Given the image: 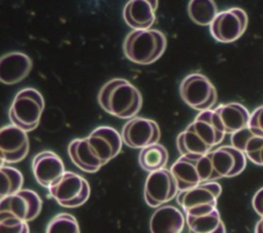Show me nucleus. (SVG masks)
<instances>
[{"mask_svg": "<svg viewBox=\"0 0 263 233\" xmlns=\"http://www.w3.org/2000/svg\"><path fill=\"white\" fill-rule=\"evenodd\" d=\"M159 138L158 124L154 120L144 117H134L127 120L121 130L122 142L134 149H143L156 144Z\"/></svg>", "mask_w": 263, "mask_h": 233, "instance_id": "14", "label": "nucleus"}, {"mask_svg": "<svg viewBox=\"0 0 263 233\" xmlns=\"http://www.w3.org/2000/svg\"><path fill=\"white\" fill-rule=\"evenodd\" d=\"M43 109L42 94L35 88L27 87L15 94L8 111V117L11 124L28 132L39 125Z\"/></svg>", "mask_w": 263, "mask_h": 233, "instance_id": "4", "label": "nucleus"}, {"mask_svg": "<svg viewBox=\"0 0 263 233\" xmlns=\"http://www.w3.org/2000/svg\"><path fill=\"white\" fill-rule=\"evenodd\" d=\"M158 1L130 0L123 8L125 23L135 30H148L155 22Z\"/></svg>", "mask_w": 263, "mask_h": 233, "instance_id": "19", "label": "nucleus"}, {"mask_svg": "<svg viewBox=\"0 0 263 233\" xmlns=\"http://www.w3.org/2000/svg\"><path fill=\"white\" fill-rule=\"evenodd\" d=\"M255 233H263V218L257 222L255 226Z\"/></svg>", "mask_w": 263, "mask_h": 233, "instance_id": "30", "label": "nucleus"}, {"mask_svg": "<svg viewBox=\"0 0 263 233\" xmlns=\"http://www.w3.org/2000/svg\"><path fill=\"white\" fill-rule=\"evenodd\" d=\"M214 113L225 134H233L249 127L251 114L241 104H222L214 109Z\"/></svg>", "mask_w": 263, "mask_h": 233, "instance_id": "18", "label": "nucleus"}, {"mask_svg": "<svg viewBox=\"0 0 263 233\" xmlns=\"http://www.w3.org/2000/svg\"><path fill=\"white\" fill-rule=\"evenodd\" d=\"M27 222L16 219L4 218L0 219V233H29Z\"/></svg>", "mask_w": 263, "mask_h": 233, "instance_id": "27", "label": "nucleus"}, {"mask_svg": "<svg viewBox=\"0 0 263 233\" xmlns=\"http://www.w3.org/2000/svg\"><path fill=\"white\" fill-rule=\"evenodd\" d=\"M189 233H226L218 209L200 216H186Z\"/></svg>", "mask_w": 263, "mask_h": 233, "instance_id": "21", "label": "nucleus"}, {"mask_svg": "<svg viewBox=\"0 0 263 233\" xmlns=\"http://www.w3.org/2000/svg\"><path fill=\"white\" fill-rule=\"evenodd\" d=\"M48 190L50 196L60 205L68 208L84 204L90 195L88 182L73 171H65Z\"/></svg>", "mask_w": 263, "mask_h": 233, "instance_id": "8", "label": "nucleus"}, {"mask_svg": "<svg viewBox=\"0 0 263 233\" xmlns=\"http://www.w3.org/2000/svg\"><path fill=\"white\" fill-rule=\"evenodd\" d=\"M93 159L104 166L121 150L122 139L119 132L110 126H99L84 138Z\"/></svg>", "mask_w": 263, "mask_h": 233, "instance_id": "11", "label": "nucleus"}, {"mask_svg": "<svg viewBox=\"0 0 263 233\" xmlns=\"http://www.w3.org/2000/svg\"><path fill=\"white\" fill-rule=\"evenodd\" d=\"M179 91L183 102L199 112L211 110L217 102L216 87L200 73L187 75L180 83Z\"/></svg>", "mask_w": 263, "mask_h": 233, "instance_id": "7", "label": "nucleus"}, {"mask_svg": "<svg viewBox=\"0 0 263 233\" xmlns=\"http://www.w3.org/2000/svg\"><path fill=\"white\" fill-rule=\"evenodd\" d=\"M225 137L214 110L199 112L192 123L177 137V148L182 155H205Z\"/></svg>", "mask_w": 263, "mask_h": 233, "instance_id": "1", "label": "nucleus"}, {"mask_svg": "<svg viewBox=\"0 0 263 233\" xmlns=\"http://www.w3.org/2000/svg\"><path fill=\"white\" fill-rule=\"evenodd\" d=\"M185 225L183 212L173 205H162L152 213L149 228L151 233H181Z\"/></svg>", "mask_w": 263, "mask_h": 233, "instance_id": "20", "label": "nucleus"}, {"mask_svg": "<svg viewBox=\"0 0 263 233\" xmlns=\"http://www.w3.org/2000/svg\"><path fill=\"white\" fill-rule=\"evenodd\" d=\"M211 169L212 182L222 178H231L242 172L247 165L245 153L233 146H221L206 154Z\"/></svg>", "mask_w": 263, "mask_h": 233, "instance_id": "12", "label": "nucleus"}, {"mask_svg": "<svg viewBox=\"0 0 263 233\" xmlns=\"http://www.w3.org/2000/svg\"><path fill=\"white\" fill-rule=\"evenodd\" d=\"M177 182L170 169L163 168L150 172L145 182L144 197L151 207H160L171 201L178 193Z\"/></svg>", "mask_w": 263, "mask_h": 233, "instance_id": "13", "label": "nucleus"}, {"mask_svg": "<svg viewBox=\"0 0 263 233\" xmlns=\"http://www.w3.org/2000/svg\"><path fill=\"white\" fill-rule=\"evenodd\" d=\"M167 160L168 153L166 148L158 143L141 149L139 153L140 166L149 172L165 168Z\"/></svg>", "mask_w": 263, "mask_h": 233, "instance_id": "23", "label": "nucleus"}, {"mask_svg": "<svg viewBox=\"0 0 263 233\" xmlns=\"http://www.w3.org/2000/svg\"><path fill=\"white\" fill-rule=\"evenodd\" d=\"M98 102L107 113L121 118H134L142 108V94L129 81L114 78L105 83L99 94Z\"/></svg>", "mask_w": 263, "mask_h": 233, "instance_id": "2", "label": "nucleus"}, {"mask_svg": "<svg viewBox=\"0 0 263 233\" xmlns=\"http://www.w3.org/2000/svg\"><path fill=\"white\" fill-rule=\"evenodd\" d=\"M1 184H0V195L1 198L15 194L22 190L24 183V177L22 172L8 165L1 164Z\"/></svg>", "mask_w": 263, "mask_h": 233, "instance_id": "25", "label": "nucleus"}, {"mask_svg": "<svg viewBox=\"0 0 263 233\" xmlns=\"http://www.w3.org/2000/svg\"><path fill=\"white\" fill-rule=\"evenodd\" d=\"M32 170L39 185L50 188L64 174L65 166L58 154L52 151H42L34 156Z\"/></svg>", "mask_w": 263, "mask_h": 233, "instance_id": "16", "label": "nucleus"}, {"mask_svg": "<svg viewBox=\"0 0 263 233\" xmlns=\"http://www.w3.org/2000/svg\"><path fill=\"white\" fill-rule=\"evenodd\" d=\"M29 153L27 131L9 124L0 129V157L2 164L16 163L25 159Z\"/></svg>", "mask_w": 263, "mask_h": 233, "instance_id": "15", "label": "nucleus"}, {"mask_svg": "<svg viewBox=\"0 0 263 233\" xmlns=\"http://www.w3.org/2000/svg\"><path fill=\"white\" fill-rule=\"evenodd\" d=\"M249 129L255 135L263 138V106L256 108L250 117Z\"/></svg>", "mask_w": 263, "mask_h": 233, "instance_id": "28", "label": "nucleus"}, {"mask_svg": "<svg viewBox=\"0 0 263 233\" xmlns=\"http://www.w3.org/2000/svg\"><path fill=\"white\" fill-rule=\"evenodd\" d=\"M248 27V14L239 7L218 12L217 16L210 25L213 38L222 43H230L242 36Z\"/></svg>", "mask_w": 263, "mask_h": 233, "instance_id": "10", "label": "nucleus"}, {"mask_svg": "<svg viewBox=\"0 0 263 233\" xmlns=\"http://www.w3.org/2000/svg\"><path fill=\"white\" fill-rule=\"evenodd\" d=\"M68 154L71 161L85 172H96L102 167L91 156L84 138L73 140L68 146Z\"/></svg>", "mask_w": 263, "mask_h": 233, "instance_id": "22", "label": "nucleus"}, {"mask_svg": "<svg viewBox=\"0 0 263 233\" xmlns=\"http://www.w3.org/2000/svg\"><path fill=\"white\" fill-rule=\"evenodd\" d=\"M33 62L23 52L12 51L0 59V80L2 83L12 85L24 80L30 73Z\"/></svg>", "mask_w": 263, "mask_h": 233, "instance_id": "17", "label": "nucleus"}, {"mask_svg": "<svg viewBox=\"0 0 263 233\" xmlns=\"http://www.w3.org/2000/svg\"><path fill=\"white\" fill-rule=\"evenodd\" d=\"M45 233H80V229L74 216L61 212L49 221Z\"/></svg>", "mask_w": 263, "mask_h": 233, "instance_id": "26", "label": "nucleus"}, {"mask_svg": "<svg viewBox=\"0 0 263 233\" xmlns=\"http://www.w3.org/2000/svg\"><path fill=\"white\" fill-rule=\"evenodd\" d=\"M41 208L40 196L33 190L23 189L15 194L1 198L0 219L11 218L29 222L39 216Z\"/></svg>", "mask_w": 263, "mask_h": 233, "instance_id": "9", "label": "nucleus"}, {"mask_svg": "<svg viewBox=\"0 0 263 233\" xmlns=\"http://www.w3.org/2000/svg\"><path fill=\"white\" fill-rule=\"evenodd\" d=\"M252 205H253V208L255 209V211H256L261 218H263V187L260 188V189L255 193V195L253 196Z\"/></svg>", "mask_w": 263, "mask_h": 233, "instance_id": "29", "label": "nucleus"}, {"mask_svg": "<svg viewBox=\"0 0 263 233\" xmlns=\"http://www.w3.org/2000/svg\"><path fill=\"white\" fill-rule=\"evenodd\" d=\"M217 14V5L213 0H191L188 3V15L197 25H211Z\"/></svg>", "mask_w": 263, "mask_h": 233, "instance_id": "24", "label": "nucleus"}, {"mask_svg": "<svg viewBox=\"0 0 263 233\" xmlns=\"http://www.w3.org/2000/svg\"><path fill=\"white\" fill-rule=\"evenodd\" d=\"M222 192V187L217 182L199 184L189 190L179 192L177 202L181 205L186 216H200L217 208V200Z\"/></svg>", "mask_w": 263, "mask_h": 233, "instance_id": "6", "label": "nucleus"}, {"mask_svg": "<svg viewBox=\"0 0 263 233\" xmlns=\"http://www.w3.org/2000/svg\"><path fill=\"white\" fill-rule=\"evenodd\" d=\"M166 48L165 35L156 29L134 30L123 42L124 55L135 64L149 65L157 61Z\"/></svg>", "mask_w": 263, "mask_h": 233, "instance_id": "3", "label": "nucleus"}, {"mask_svg": "<svg viewBox=\"0 0 263 233\" xmlns=\"http://www.w3.org/2000/svg\"><path fill=\"white\" fill-rule=\"evenodd\" d=\"M170 170L177 182L179 192L212 182V169L206 154L181 155Z\"/></svg>", "mask_w": 263, "mask_h": 233, "instance_id": "5", "label": "nucleus"}]
</instances>
